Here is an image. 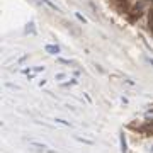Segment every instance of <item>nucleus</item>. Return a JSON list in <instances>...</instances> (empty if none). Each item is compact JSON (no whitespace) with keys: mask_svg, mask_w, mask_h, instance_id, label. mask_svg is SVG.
Instances as JSON below:
<instances>
[{"mask_svg":"<svg viewBox=\"0 0 153 153\" xmlns=\"http://www.w3.org/2000/svg\"><path fill=\"white\" fill-rule=\"evenodd\" d=\"M152 153H153V146H152Z\"/></svg>","mask_w":153,"mask_h":153,"instance_id":"nucleus-15","label":"nucleus"},{"mask_svg":"<svg viewBox=\"0 0 153 153\" xmlns=\"http://www.w3.org/2000/svg\"><path fill=\"white\" fill-rule=\"evenodd\" d=\"M44 51L49 53V55H53V56H58L60 51H61V48L58 46V44H46V46H44Z\"/></svg>","mask_w":153,"mask_h":153,"instance_id":"nucleus-1","label":"nucleus"},{"mask_svg":"<svg viewBox=\"0 0 153 153\" xmlns=\"http://www.w3.org/2000/svg\"><path fill=\"white\" fill-rule=\"evenodd\" d=\"M33 146H36L38 150H43V152L46 150V145H41V143H33Z\"/></svg>","mask_w":153,"mask_h":153,"instance_id":"nucleus-9","label":"nucleus"},{"mask_svg":"<svg viewBox=\"0 0 153 153\" xmlns=\"http://www.w3.org/2000/svg\"><path fill=\"white\" fill-rule=\"evenodd\" d=\"M65 73H58V75H56V80H63V78H65Z\"/></svg>","mask_w":153,"mask_h":153,"instance_id":"nucleus-12","label":"nucleus"},{"mask_svg":"<svg viewBox=\"0 0 153 153\" xmlns=\"http://www.w3.org/2000/svg\"><path fill=\"white\" fill-rule=\"evenodd\" d=\"M148 24H150V27H153V9L148 14Z\"/></svg>","mask_w":153,"mask_h":153,"instance_id":"nucleus-8","label":"nucleus"},{"mask_svg":"<svg viewBox=\"0 0 153 153\" xmlns=\"http://www.w3.org/2000/svg\"><path fill=\"white\" fill-rule=\"evenodd\" d=\"M75 16H76V19H78V21H82V22H83V24H85V22H87V19H85V17H83V16H82V14H78V12H76Z\"/></svg>","mask_w":153,"mask_h":153,"instance_id":"nucleus-10","label":"nucleus"},{"mask_svg":"<svg viewBox=\"0 0 153 153\" xmlns=\"http://www.w3.org/2000/svg\"><path fill=\"white\" fill-rule=\"evenodd\" d=\"M56 123H60V124H65V126H70L68 121H63V119H56Z\"/></svg>","mask_w":153,"mask_h":153,"instance_id":"nucleus-11","label":"nucleus"},{"mask_svg":"<svg viewBox=\"0 0 153 153\" xmlns=\"http://www.w3.org/2000/svg\"><path fill=\"white\" fill-rule=\"evenodd\" d=\"M41 2H44V4H46V5L49 7V9H51V10H56V12H60V7L56 5V4H53L51 0H41Z\"/></svg>","mask_w":153,"mask_h":153,"instance_id":"nucleus-6","label":"nucleus"},{"mask_svg":"<svg viewBox=\"0 0 153 153\" xmlns=\"http://www.w3.org/2000/svg\"><path fill=\"white\" fill-rule=\"evenodd\" d=\"M75 140L76 141H82V143H87V145H92V140H85V138H80V136H75Z\"/></svg>","mask_w":153,"mask_h":153,"instance_id":"nucleus-7","label":"nucleus"},{"mask_svg":"<svg viewBox=\"0 0 153 153\" xmlns=\"http://www.w3.org/2000/svg\"><path fill=\"white\" fill-rule=\"evenodd\" d=\"M146 61H148V63H150V65L153 66V58H146Z\"/></svg>","mask_w":153,"mask_h":153,"instance_id":"nucleus-14","label":"nucleus"},{"mask_svg":"<svg viewBox=\"0 0 153 153\" xmlns=\"http://www.w3.org/2000/svg\"><path fill=\"white\" fill-rule=\"evenodd\" d=\"M26 34H36V27H34V22H27V26H26Z\"/></svg>","mask_w":153,"mask_h":153,"instance_id":"nucleus-5","label":"nucleus"},{"mask_svg":"<svg viewBox=\"0 0 153 153\" xmlns=\"http://www.w3.org/2000/svg\"><path fill=\"white\" fill-rule=\"evenodd\" d=\"M119 143H121V153H128V141H126V134L123 131L119 133Z\"/></svg>","mask_w":153,"mask_h":153,"instance_id":"nucleus-3","label":"nucleus"},{"mask_svg":"<svg viewBox=\"0 0 153 153\" xmlns=\"http://www.w3.org/2000/svg\"><path fill=\"white\" fill-rule=\"evenodd\" d=\"M141 16H143V10H141V7H136V9L133 10V14H131V19L134 21V19H140Z\"/></svg>","mask_w":153,"mask_h":153,"instance_id":"nucleus-4","label":"nucleus"},{"mask_svg":"<svg viewBox=\"0 0 153 153\" xmlns=\"http://www.w3.org/2000/svg\"><path fill=\"white\" fill-rule=\"evenodd\" d=\"M116 7L121 14H124L129 10V0H116Z\"/></svg>","mask_w":153,"mask_h":153,"instance_id":"nucleus-2","label":"nucleus"},{"mask_svg":"<svg viewBox=\"0 0 153 153\" xmlns=\"http://www.w3.org/2000/svg\"><path fill=\"white\" fill-rule=\"evenodd\" d=\"M58 61H60V63H66V65H71V61H70V60H63V58H60Z\"/></svg>","mask_w":153,"mask_h":153,"instance_id":"nucleus-13","label":"nucleus"}]
</instances>
